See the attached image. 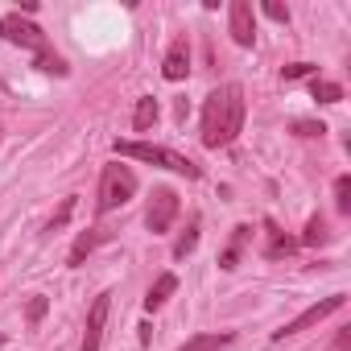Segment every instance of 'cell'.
Returning <instances> with one entry per match:
<instances>
[{
    "mask_svg": "<svg viewBox=\"0 0 351 351\" xmlns=\"http://www.w3.org/2000/svg\"><path fill=\"white\" fill-rule=\"evenodd\" d=\"M240 128H244V87L223 83L203 104V145L223 149V145H232L240 136Z\"/></svg>",
    "mask_w": 351,
    "mask_h": 351,
    "instance_id": "6da1fadb",
    "label": "cell"
},
{
    "mask_svg": "<svg viewBox=\"0 0 351 351\" xmlns=\"http://www.w3.org/2000/svg\"><path fill=\"white\" fill-rule=\"evenodd\" d=\"M0 38H5L9 46H21V50H29L34 54V62H38V71H46V75H66L71 66H66V58L62 54H54V46H50V38H46V29L42 25H34L29 17H21V13H5L0 17Z\"/></svg>",
    "mask_w": 351,
    "mask_h": 351,
    "instance_id": "7a4b0ae2",
    "label": "cell"
},
{
    "mask_svg": "<svg viewBox=\"0 0 351 351\" xmlns=\"http://www.w3.org/2000/svg\"><path fill=\"white\" fill-rule=\"evenodd\" d=\"M116 157H136L145 165H157V169H169V173H186V178H203V169L182 157V153H173V149H161V145H149V141H116L112 145Z\"/></svg>",
    "mask_w": 351,
    "mask_h": 351,
    "instance_id": "3957f363",
    "label": "cell"
},
{
    "mask_svg": "<svg viewBox=\"0 0 351 351\" xmlns=\"http://www.w3.org/2000/svg\"><path fill=\"white\" fill-rule=\"evenodd\" d=\"M132 195H136V173H132L128 165H120V161L104 165V173H99V199H95V211H99V215H108V211L124 207Z\"/></svg>",
    "mask_w": 351,
    "mask_h": 351,
    "instance_id": "277c9868",
    "label": "cell"
},
{
    "mask_svg": "<svg viewBox=\"0 0 351 351\" xmlns=\"http://www.w3.org/2000/svg\"><path fill=\"white\" fill-rule=\"evenodd\" d=\"M178 211H182L178 191H173V186H153L149 207H145V228H149L153 236H165V232L173 228V219H178Z\"/></svg>",
    "mask_w": 351,
    "mask_h": 351,
    "instance_id": "5b68a950",
    "label": "cell"
},
{
    "mask_svg": "<svg viewBox=\"0 0 351 351\" xmlns=\"http://www.w3.org/2000/svg\"><path fill=\"white\" fill-rule=\"evenodd\" d=\"M347 306V293H330V298H322V302H314V306H306L293 322H285L281 330H273V339L281 343V339H289V335H298V330H310V326H318L322 318H330V314H339Z\"/></svg>",
    "mask_w": 351,
    "mask_h": 351,
    "instance_id": "8992f818",
    "label": "cell"
},
{
    "mask_svg": "<svg viewBox=\"0 0 351 351\" xmlns=\"http://www.w3.org/2000/svg\"><path fill=\"white\" fill-rule=\"evenodd\" d=\"M228 34H232V42L244 46V50L256 42V17H252V5H248V0H232V5H228Z\"/></svg>",
    "mask_w": 351,
    "mask_h": 351,
    "instance_id": "52a82bcc",
    "label": "cell"
},
{
    "mask_svg": "<svg viewBox=\"0 0 351 351\" xmlns=\"http://www.w3.org/2000/svg\"><path fill=\"white\" fill-rule=\"evenodd\" d=\"M108 310H112V293L104 289L95 302H91V310H87V330H83V351H99V343H104V326H108Z\"/></svg>",
    "mask_w": 351,
    "mask_h": 351,
    "instance_id": "ba28073f",
    "label": "cell"
},
{
    "mask_svg": "<svg viewBox=\"0 0 351 351\" xmlns=\"http://www.w3.org/2000/svg\"><path fill=\"white\" fill-rule=\"evenodd\" d=\"M161 75H165L169 83H182V79L191 75V42H186V38H173V46L165 50Z\"/></svg>",
    "mask_w": 351,
    "mask_h": 351,
    "instance_id": "9c48e42d",
    "label": "cell"
},
{
    "mask_svg": "<svg viewBox=\"0 0 351 351\" xmlns=\"http://www.w3.org/2000/svg\"><path fill=\"white\" fill-rule=\"evenodd\" d=\"M293 252H298V240L285 236L273 219H265V248H261V256H269V261H285V256H293Z\"/></svg>",
    "mask_w": 351,
    "mask_h": 351,
    "instance_id": "30bf717a",
    "label": "cell"
},
{
    "mask_svg": "<svg viewBox=\"0 0 351 351\" xmlns=\"http://www.w3.org/2000/svg\"><path fill=\"white\" fill-rule=\"evenodd\" d=\"M104 240H108V232H104V228H87V232H79V236H75V248H71V256H66V261H71V269H79V265H83V261L104 244Z\"/></svg>",
    "mask_w": 351,
    "mask_h": 351,
    "instance_id": "8fae6325",
    "label": "cell"
},
{
    "mask_svg": "<svg viewBox=\"0 0 351 351\" xmlns=\"http://www.w3.org/2000/svg\"><path fill=\"white\" fill-rule=\"evenodd\" d=\"M173 289H178V277H173V273H161L157 281H153V289L145 293V310L153 314V310H161L169 298H173Z\"/></svg>",
    "mask_w": 351,
    "mask_h": 351,
    "instance_id": "7c38bea8",
    "label": "cell"
},
{
    "mask_svg": "<svg viewBox=\"0 0 351 351\" xmlns=\"http://www.w3.org/2000/svg\"><path fill=\"white\" fill-rule=\"evenodd\" d=\"M248 236H252V228H248V223L232 228V240H228V248H223V256H219V269H236V261H240V252H244Z\"/></svg>",
    "mask_w": 351,
    "mask_h": 351,
    "instance_id": "4fadbf2b",
    "label": "cell"
},
{
    "mask_svg": "<svg viewBox=\"0 0 351 351\" xmlns=\"http://www.w3.org/2000/svg\"><path fill=\"white\" fill-rule=\"evenodd\" d=\"M228 343H236L232 330H211V335H195V339L182 343L178 351H219V347H228Z\"/></svg>",
    "mask_w": 351,
    "mask_h": 351,
    "instance_id": "5bb4252c",
    "label": "cell"
},
{
    "mask_svg": "<svg viewBox=\"0 0 351 351\" xmlns=\"http://www.w3.org/2000/svg\"><path fill=\"white\" fill-rule=\"evenodd\" d=\"M153 124H157V99L153 95H141L136 99V112H132V128L136 132H149Z\"/></svg>",
    "mask_w": 351,
    "mask_h": 351,
    "instance_id": "9a60e30c",
    "label": "cell"
},
{
    "mask_svg": "<svg viewBox=\"0 0 351 351\" xmlns=\"http://www.w3.org/2000/svg\"><path fill=\"white\" fill-rule=\"evenodd\" d=\"M199 228H203V219H199V215H191L186 232L178 236V244H173V261H182V256H191V252H195V244H199Z\"/></svg>",
    "mask_w": 351,
    "mask_h": 351,
    "instance_id": "2e32d148",
    "label": "cell"
},
{
    "mask_svg": "<svg viewBox=\"0 0 351 351\" xmlns=\"http://www.w3.org/2000/svg\"><path fill=\"white\" fill-rule=\"evenodd\" d=\"M330 240V232H326V219L322 215H310L306 219V232H302V240L298 244H306V248H318V244H326Z\"/></svg>",
    "mask_w": 351,
    "mask_h": 351,
    "instance_id": "e0dca14e",
    "label": "cell"
},
{
    "mask_svg": "<svg viewBox=\"0 0 351 351\" xmlns=\"http://www.w3.org/2000/svg\"><path fill=\"white\" fill-rule=\"evenodd\" d=\"M310 95H314L318 104H339V99H343V87H339V83H322V79H314V83H310Z\"/></svg>",
    "mask_w": 351,
    "mask_h": 351,
    "instance_id": "ac0fdd59",
    "label": "cell"
},
{
    "mask_svg": "<svg viewBox=\"0 0 351 351\" xmlns=\"http://www.w3.org/2000/svg\"><path fill=\"white\" fill-rule=\"evenodd\" d=\"M335 207H339V215H351V178L347 173L335 178Z\"/></svg>",
    "mask_w": 351,
    "mask_h": 351,
    "instance_id": "d6986e66",
    "label": "cell"
},
{
    "mask_svg": "<svg viewBox=\"0 0 351 351\" xmlns=\"http://www.w3.org/2000/svg\"><path fill=\"white\" fill-rule=\"evenodd\" d=\"M293 132H298V136H322L326 124H322V120H293Z\"/></svg>",
    "mask_w": 351,
    "mask_h": 351,
    "instance_id": "ffe728a7",
    "label": "cell"
},
{
    "mask_svg": "<svg viewBox=\"0 0 351 351\" xmlns=\"http://www.w3.org/2000/svg\"><path fill=\"white\" fill-rule=\"evenodd\" d=\"M281 75H285V83H293V79H306V75H314V62H293V66H285Z\"/></svg>",
    "mask_w": 351,
    "mask_h": 351,
    "instance_id": "44dd1931",
    "label": "cell"
},
{
    "mask_svg": "<svg viewBox=\"0 0 351 351\" xmlns=\"http://www.w3.org/2000/svg\"><path fill=\"white\" fill-rule=\"evenodd\" d=\"M42 314H46V298H42V293H34V298H29V326H38V322H42Z\"/></svg>",
    "mask_w": 351,
    "mask_h": 351,
    "instance_id": "7402d4cb",
    "label": "cell"
},
{
    "mask_svg": "<svg viewBox=\"0 0 351 351\" xmlns=\"http://www.w3.org/2000/svg\"><path fill=\"white\" fill-rule=\"evenodd\" d=\"M265 17L277 21V25H289V9L285 5H265Z\"/></svg>",
    "mask_w": 351,
    "mask_h": 351,
    "instance_id": "603a6c76",
    "label": "cell"
},
{
    "mask_svg": "<svg viewBox=\"0 0 351 351\" xmlns=\"http://www.w3.org/2000/svg\"><path fill=\"white\" fill-rule=\"evenodd\" d=\"M71 211H75V199H62V211H58V215L50 219V232H58V228H62V223L71 219Z\"/></svg>",
    "mask_w": 351,
    "mask_h": 351,
    "instance_id": "cb8c5ba5",
    "label": "cell"
},
{
    "mask_svg": "<svg viewBox=\"0 0 351 351\" xmlns=\"http://www.w3.org/2000/svg\"><path fill=\"white\" fill-rule=\"evenodd\" d=\"M351 347V326H343L339 335H335V343H330V351H347Z\"/></svg>",
    "mask_w": 351,
    "mask_h": 351,
    "instance_id": "d4e9b609",
    "label": "cell"
},
{
    "mask_svg": "<svg viewBox=\"0 0 351 351\" xmlns=\"http://www.w3.org/2000/svg\"><path fill=\"white\" fill-rule=\"evenodd\" d=\"M0 347H5V339H0Z\"/></svg>",
    "mask_w": 351,
    "mask_h": 351,
    "instance_id": "484cf974",
    "label": "cell"
}]
</instances>
